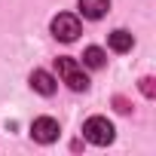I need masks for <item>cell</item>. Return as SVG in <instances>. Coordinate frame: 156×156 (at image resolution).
Here are the masks:
<instances>
[{"label":"cell","mask_w":156,"mask_h":156,"mask_svg":"<svg viewBox=\"0 0 156 156\" xmlns=\"http://www.w3.org/2000/svg\"><path fill=\"white\" fill-rule=\"evenodd\" d=\"M31 86H34V92H40V95H52V92L58 89L55 76H52L49 70H34V73H31Z\"/></svg>","instance_id":"8992f818"},{"label":"cell","mask_w":156,"mask_h":156,"mask_svg":"<svg viewBox=\"0 0 156 156\" xmlns=\"http://www.w3.org/2000/svg\"><path fill=\"white\" fill-rule=\"evenodd\" d=\"M58 122L52 119V116H40V119H34V126H31V138L37 141V144H52V141H58Z\"/></svg>","instance_id":"277c9868"},{"label":"cell","mask_w":156,"mask_h":156,"mask_svg":"<svg viewBox=\"0 0 156 156\" xmlns=\"http://www.w3.org/2000/svg\"><path fill=\"white\" fill-rule=\"evenodd\" d=\"M107 9H110V0H80V12H83V19H89V22L104 19Z\"/></svg>","instance_id":"5b68a950"},{"label":"cell","mask_w":156,"mask_h":156,"mask_svg":"<svg viewBox=\"0 0 156 156\" xmlns=\"http://www.w3.org/2000/svg\"><path fill=\"white\" fill-rule=\"evenodd\" d=\"M52 34H55V40H61V43H73L76 37H80V19L70 16V12H58V16L52 19Z\"/></svg>","instance_id":"3957f363"},{"label":"cell","mask_w":156,"mask_h":156,"mask_svg":"<svg viewBox=\"0 0 156 156\" xmlns=\"http://www.w3.org/2000/svg\"><path fill=\"white\" fill-rule=\"evenodd\" d=\"M55 67H58V76L73 92H86L89 89V76L83 73V64H76L73 58H55Z\"/></svg>","instance_id":"6da1fadb"},{"label":"cell","mask_w":156,"mask_h":156,"mask_svg":"<svg viewBox=\"0 0 156 156\" xmlns=\"http://www.w3.org/2000/svg\"><path fill=\"white\" fill-rule=\"evenodd\" d=\"M83 138H86L89 144H95V147H107V144L113 141V126H110V119H104V116H89V119L83 122Z\"/></svg>","instance_id":"7a4b0ae2"},{"label":"cell","mask_w":156,"mask_h":156,"mask_svg":"<svg viewBox=\"0 0 156 156\" xmlns=\"http://www.w3.org/2000/svg\"><path fill=\"white\" fill-rule=\"evenodd\" d=\"M107 43H110V49L113 52H129L132 46H135V37L129 34V31H122V28H116L110 37H107Z\"/></svg>","instance_id":"52a82bcc"},{"label":"cell","mask_w":156,"mask_h":156,"mask_svg":"<svg viewBox=\"0 0 156 156\" xmlns=\"http://www.w3.org/2000/svg\"><path fill=\"white\" fill-rule=\"evenodd\" d=\"M104 61H107V55H104V49H98V46H89V49L83 52V64L92 67V70L104 67Z\"/></svg>","instance_id":"ba28073f"},{"label":"cell","mask_w":156,"mask_h":156,"mask_svg":"<svg viewBox=\"0 0 156 156\" xmlns=\"http://www.w3.org/2000/svg\"><path fill=\"white\" fill-rule=\"evenodd\" d=\"M141 92H144L147 98H153V92H156V89H153V80H150V76H144V80H141Z\"/></svg>","instance_id":"9c48e42d"}]
</instances>
